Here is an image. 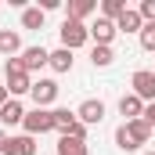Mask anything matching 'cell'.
Here are the masks:
<instances>
[{"instance_id":"1","label":"cell","mask_w":155,"mask_h":155,"mask_svg":"<svg viewBox=\"0 0 155 155\" xmlns=\"http://www.w3.org/2000/svg\"><path fill=\"white\" fill-rule=\"evenodd\" d=\"M148 137H152V126L144 119H130L116 130V148L119 152H137L141 144H148Z\"/></svg>"},{"instance_id":"2","label":"cell","mask_w":155,"mask_h":155,"mask_svg":"<svg viewBox=\"0 0 155 155\" xmlns=\"http://www.w3.org/2000/svg\"><path fill=\"white\" fill-rule=\"evenodd\" d=\"M4 72H7V94L18 101L22 94H29L33 90V79H29V72H25V65H22V58H7V65H4Z\"/></svg>"},{"instance_id":"3","label":"cell","mask_w":155,"mask_h":155,"mask_svg":"<svg viewBox=\"0 0 155 155\" xmlns=\"http://www.w3.org/2000/svg\"><path fill=\"white\" fill-rule=\"evenodd\" d=\"M58 33H61V47H65V51H76V47H83V43L90 40L87 22H72V18H65Z\"/></svg>"},{"instance_id":"4","label":"cell","mask_w":155,"mask_h":155,"mask_svg":"<svg viewBox=\"0 0 155 155\" xmlns=\"http://www.w3.org/2000/svg\"><path fill=\"white\" fill-rule=\"evenodd\" d=\"M22 126H25V134H29V137H40V134L54 130V116H51V108H33V112H25Z\"/></svg>"},{"instance_id":"5","label":"cell","mask_w":155,"mask_h":155,"mask_svg":"<svg viewBox=\"0 0 155 155\" xmlns=\"http://www.w3.org/2000/svg\"><path fill=\"white\" fill-rule=\"evenodd\" d=\"M130 87H134L130 94H137L144 105H152V101H155V72H152V69H137L134 79H130Z\"/></svg>"},{"instance_id":"6","label":"cell","mask_w":155,"mask_h":155,"mask_svg":"<svg viewBox=\"0 0 155 155\" xmlns=\"http://www.w3.org/2000/svg\"><path fill=\"white\" fill-rule=\"evenodd\" d=\"M87 33L94 40V47H112V40H116V22H108V18H97L94 25H87Z\"/></svg>"},{"instance_id":"7","label":"cell","mask_w":155,"mask_h":155,"mask_svg":"<svg viewBox=\"0 0 155 155\" xmlns=\"http://www.w3.org/2000/svg\"><path fill=\"white\" fill-rule=\"evenodd\" d=\"M76 119L83 123V126H97V123L105 119V101H97V97H87V101L76 108Z\"/></svg>"},{"instance_id":"8","label":"cell","mask_w":155,"mask_h":155,"mask_svg":"<svg viewBox=\"0 0 155 155\" xmlns=\"http://www.w3.org/2000/svg\"><path fill=\"white\" fill-rule=\"evenodd\" d=\"M29 94H33V101H36V108H47V105H51V101L58 97V83H54V79H36Z\"/></svg>"},{"instance_id":"9","label":"cell","mask_w":155,"mask_h":155,"mask_svg":"<svg viewBox=\"0 0 155 155\" xmlns=\"http://www.w3.org/2000/svg\"><path fill=\"white\" fill-rule=\"evenodd\" d=\"M4 155H36V137L29 134H18V137H7Z\"/></svg>"},{"instance_id":"10","label":"cell","mask_w":155,"mask_h":155,"mask_svg":"<svg viewBox=\"0 0 155 155\" xmlns=\"http://www.w3.org/2000/svg\"><path fill=\"white\" fill-rule=\"evenodd\" d=\"M51 61V51H43V47H25L22 51V65H25V72H36Z\"/></svg>"},{"instance_id":"11","label":"cell","mask_w":155,"mask_h":155,"mask_svg":"<svg viewBox=\"0 0 155 155\" xmlns=\"http://www.w3.org/2000/svg\"><path fill=\"white\" fill-rule=\"evenodd\" d=\"M119 112L126 116V123H130V119H141L144 116V101H141L137 94H123V97H119Z\"/></svg>"},{"instance_id":"12","label":"cell","mask_w":155,"mask_h":155,"mask_svg":"<svg viewBox=\"0 0 155 155\" xmlns=\"http://www.w3.org/2000/svg\"><path fill=\"white\" fill-rule=\"evenodd\" d=\"M69 15L65 18H72V22H83V18H90L94 11H97V0H69V7H65Z\"/></svg>"},{"instance_id":"13","label":"cell","mask_w":155,"mask_h":155,"mask_svg":"<svg viewBox=\"0 0 155 155\" xmlns=\"http://www.w3.org/2000/svg\"><path fill=\"white\" fill-rule=\"evenodd\" d=\"M22 119H25V108H22V101H15V97L0 108V123H4V126H15V123H22Z\"/></svg>"},{"instance_id":"14","label":"cell","mask_w":155,"mask_h":155,"mask_svg":"<svg viewBox=\"0 0 155 155\" xmlns=\"http://www.w3.org/2000/svg\"><path fill=\"white\" fill-rule=\"evenodd\" d=\"M116 29H119V33H141V29H144V18H141L134 7H126V15L116 22Z\"/></svg>"},{"instance_id":"15","label":"cell","mask_w":155,"mask_h":155,"mask_svg":"<svg viewBox=\"0 0 155 155\" xmlns=\"http://www.w3.org/2000/svg\"><path fill=\"white\" fill-rule=\"evenodd\" d=\"M22 51V36L15 33V29H0V54H18Z\"/></svg>"},{"instance_id":"16","label":"cell","mask_w":155,"mask_h":155,"mask_svg":"<svg viewBox=\"0 0 155 155\" xmlns=\"http://www.w3.org/2000/svg\"><path fill=\"white\" fill-rule=\"evenodd\" d=\"M54 72H72V51H65V47H58V51H51V61H47Z\"/></svg>"},{"instance_id":"17","label":"cell","mask_w":155,"mask_h":155,"mask_svg":"<svg viewBox=\"0 0 155 155\" xmlns=\"http://www.w3.org/2000/svg\"><path fill=\"white\" fill-rule=\"evenodd\" d=\"M58 155H90V148H87V141L61 137V141H58Z\"/></svg>"},{"instance_id":"18","label":"cell","mask_w":155,"mask_h":155,"mask_svg":"<svg viewBox=\"0 0 155 155\" xmlns=\"http://www.w3.org/2000/svg\"><path fill=\"white\" fill-rule=\"evenodd\" d=\"M123 15H126V0H101V18L119 22Z\"/></svg>"},{"instance_id":"19","label":"cell","mask_w":155,"mask_h":155,"mask_svg":"<svg viewBox=\"0 0 155 155\" xmlns=\"http://www.w3.org/2000/svg\"><path fill=\"white\" fill-rule=\"evenodd\" d=\"M90 61H94V69H108L116 61V54H112V47H94L90 51Z\"/></svg>"},{"instance_id":"20","label":"cell","mask_w":155,"mask_h":155,"mask_svg":"<svg viewBox=\"0 0 155 155\" xmlns=\"http://www.w3.org/2000/svg\"><path fill=\"white\" fill-rule=\"evenodd\" d=\"M22 29H43V11L40 7H25L22 11Z\"/></svg>"},{"instance_id":"21","label":"cell","mask_w":155,"mask_h":155,"mask_svg":"<svg viewBox=\"0 0 155 155\" xmlns=\"http://www.w3.org/2000/svg\"><path fill=\"white\" fill-rule=\"evenodd\" d=\"M137 15L144 18V25H152V22H155V0H141V7H137Z\"/></svg>"},{"instance_id":"22","label":"cell","mask_w":155,"mask_h":155,"mask_svg":"<svg viewBox=\"0 0 155 155\" xmlns=\"http://www.w3.org/2000/svg\"><path fill=\"white\" fill-rule=\"evenodd\" d=\"M141 47H144V51H155V22L141 29Z\"/></svg>"},{"instance_id":"23","label":"cell","mask_w":155,"mask_h":155,"mask_svg":"<svg viewBox=\"0 0 155 155\" xmlns=\"http://www.w3.org/2000/svg\"><path fill=\"white\" fill-rule=\"evenodd\" d=\"M141 119H144L148 126H155V101H152V105H144V116H141Z\"/></svg>"},{"instance_id":"24","label":"cell","mask_w":155,"mask_h":155,"mask_svg":"<svg viewBox=\"0 0 155 155\" xmlns=\"http://www.w3.org/2000/svg\"><path fill=\"white\" fill-rule=\"evenodd\" d=\"M7 101H11V94H7V87H0V108H4Z\"/></svg>"},{"instance_id":"25","label":"cell","mask_w":155,"mask_h":155,"mask_svg":"<svg viewBox=\"0 0 155 155\" xmlns=\"http://www.w3.org/2000/svg\"><path fill=\"white\" fill-rule=\"evenodd\" d=\"M4 144H7V134H4V130H0V152H4Z\"/></svg>"},{"instance_id":"26","label":"cell","mask_w":155,"mask_h":155,"mask_svg":"<svg viewBox=\"0 0 155 155\" xmlns=\"http://www.w3.org/2000/svg\"><path fill=\"white\" fill-rule=\"evenodd\" d=\"M144 155H155V152H144Z\"/></svg>"},{"instance_id":"27","label":"cell","mask_w":155,"mask_h":155,"mask_svg":"<svg viewBox=\"0 0 155 155\" xmlns=\"http://www.w3.org/2000/svg\"><path fill=\"white\" fill-rule=\"evenodd\" d=\"M152 72H155V69H152Z\"/></svg>"}]
</instances>
